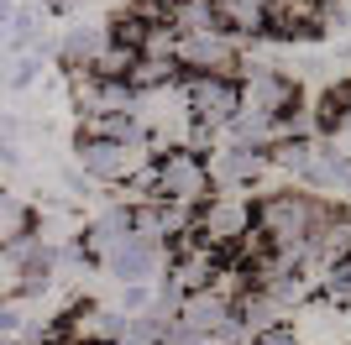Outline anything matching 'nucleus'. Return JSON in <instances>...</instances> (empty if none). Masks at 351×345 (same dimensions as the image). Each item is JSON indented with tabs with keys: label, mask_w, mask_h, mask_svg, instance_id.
Masks as SVG:
<instances>
[{
	"label": "nucleus",
	"mask_w": 351,
	"mask_h": 345,
	"mask_svg": "<svg viewBox=\"0 0 351 345\" xmlns=\"http://www.w3.org/2000/svg\"><path fill=\"white\" fill-rule=\"evenodd\" d=\"M315 298L330 303V309H351V257L315 272Z\"/></svg>",
	"instance_id": "nucleus-16"
},
{
	"label": "nucleus",
	"mask_w": 351,
	"mask_h": 345,
	"mask_svg": "<svg viewBox=\"0 0 351 345\" xmlns=\"http://www.w3.org/2000/svg\"><path fill=\"white\" fill-rule=\"evenodd\" d=\"M0 79L11 89H32L37 79H43V53H16L11 63H0Z\"/></svg>",
	"instance_id": "nucleus-17"
},
{
	"label": "nucleus",
	"mask_w": 351,
	"mask_h": 345,
	"mask_svg": "<svg viewBox=\"0 0 351 345\" xmlns=\"http://www.w3.org/2000/svg\"><path fill=\"white\" fill-rule=\"evenodd\" d=\"M220 21H226V37H267V5L273 0H215Z\"/></svg>",
	"instance_id": "nucleus-15"
},
{
	"label": "nucleus",
	"mask_w": 351,
	"mask_h": 345,
	"mask_svg": "<svg viewBox=\"0 0 351 345\" xmlns=\"http://www.w3.org/2000/svg\"><path fill=\"white\" fill-rule=\"evenodd\" d=\"M267 168H273V157H267V152H252V146H226V152L210 157V178H215V188H226V194L252 188Z\"/></svg>",
	"instance_id": "nucleus-9"
},
{
	"label": "nucleus",
	"mask_w": 351,
	"mask_h": 345,
	"mask_svg": "<svg viewBox=\"0 0 351 345\" xmlns=\"http://www.w3.org/2000/svg\"><path fill=\"white\" fill-rule=\"evenodd\" d=\"M194 235H199L210 251L247 246L252 241V199H241V194H215L210 204L194 209Z\"/></svg>",
	"instance_id": "nucleus-4"
},
{
	"label": "nucleus",
	"mask_w": 351,
	"mask_h": 345,
	"mask_svg": "<svg viewBox=\"0 0 351 345\" xmlns=\"http://www.w3.org/2000/svg\"><path fill=\"white\" fill-rule=\"evenodd\" d=\"M0 345H21V340H0Z\"/></svg>",
	"instance_id": "nucleus-21"
},
{
	"label": "nucleus",
	"mask_w": 351,
	"mask_h": 345,
	"mask_svg": "<svg viewBox=\"0 0 351 345\" xmlns=\"http://www.w3.org/2000/svg\"><path fill=\"white\" fill-rule=\"evenodd\" d=\"M178 89H184V105H189L194 126L205 131H226L236 120V110H241V84L236 79H215V73H184L178 79Z\"/></svg>",
	"instance_id": "nucleus-3"
},
{
	"label": "nucleus",
	"mask_w": 351,
	"mask_h": 345,
	"mask_svg": "<svg viewBox=\"0 0 351 345\" xmlns=\"http://www.w3.org/2000/svg\"><path fill=\"white\" fill-rule=\"evenodd\" d=\"M47 5H53V11H69V5H79V0H47Z\"/></svg>",
	"instance_id": "nucleus-20"
},
{
	"label": "nucleus",
	"mask_w": 351,
	"mask_h": 345,
	"mask_svg": "<svg viewBox=\"0 0 351 345\" xmlns=\"http://www.w3.org/2000/svg\"><path fill=\"white\" fill-rule=\"evenodd\" d=\"M336 215V204L315 199V194H293V188H278V194H263L252 204V230L267 251H309V235Z\"/></svg>",
	"instance_id": "nucleus-1"
},
{
	"label": "nucleus",
	"mask_w": 351,
	"mask_h": 345,
	"mask_svg": "<svg viewBox=\"0 0 351 345\" xmlns=\"http://www.w3.org/2000/svg\"><path fill=\"white\" fill-rule=\"evenodd\" d=\"M178 73H215V79H236L241 84V47L226 31H205V37H178L173 47Z\"/></svg>",
	"instance_id": "nucleus-5"
},
{
	"label": "nucleus",
	"mask_w": 351,
	"mask_h": 345,
	"mask_svg": "<svg viewBox=\"0 0 351 345\" xmlns=\"http://www.w3.org/2000/svg\"><path fill=\"white\" fill-rule=\"evenodd\" d=\"M126 235H132V204H105L100 215L84 225V251L100 261V257H110Z\"/></svg>",
	"instance_id": "nucleus-12"
},
{
	"label": "nucleus",
	"mask_w": 351,
	"mask_h": 345,
	"mask_svg": "<svg viewBox=\"0 0 351 345\" xmlns=\"http://www.w3.org/2000/svg\"><path fill=\"white\" fill-rule=\"evenodd\" d=\"M63 188H69V194H79V199H84L89 188H95V178H89L84 168H69V172H63Z\"/></svg>",
	"instance_id": "nucleus-19"
},
{
	"label": "nucleus",
	"mask_w": 351,
	"mask_h": 345,
	"mask_svg": "<svg viewBox=\"0 0 351 345\" xmlns=\"http://www.w3.org/2000/svg\"><path fill=\"white\" fill-rule=\"evenodd\" d=\"M178 324L194 330V335H205V340H215V335L231 324V293H220V288L184 293V303H178Z\"/></svg>",
	"instance_id": "nucleus-10"
},
{
	"label": "nucleus",
	"mask_w": 351,
	"mask_h": 345,
	"mask_svg": "<svg viewBox=\"0 0 351 345\" xmlns=\"http://www.w3.org/2000/svg\"><path fill=\"white\" fill-rule=\"evenodd\" d=\"M231 314H236V324H241V335H247V340L267 335L273 324H289V319H283V309L267 298L263 288H247V293H236V298H231Z\"/></svg>",
	"instance_id": "nucleus-13"
},
{
	"label": "nucleus",
	"mask_w": 351,
	"mask_h": 345,
	"mask_svg": "<svg viewBox=\"0 0 351 345\" xmlns=\"http://www.w3.org/2000/svg\"><path fill=\"white\" fill-rule=\"evenodd\" d=\"M241 105L283 120L293 105H304V100H299V79H293V73H283V68H247V79H241Z\"/></svg>",
	"instance_id": "nucleus-8"
},
{
	"label": "nucleus",
	"mask_w": 351,
	"mask_h": 345,
	"mask_svg": "<svg viewBox=\"0 0 351 345\" xmlns=\"http://www.w3.org/2000/svg\"><path fill=\"white\" fill-rule=\"evenodd\" d=\"M152 162V146H116V142H79V168L95 183H132Z\"/></svg>",
	"instance_id": "nucleus-7"
},
{
	"label": "nucleus",
	"mask_w": 351,
	"mask_h": 345,
	"mask_svg": "<svg viewBox=\"0 0 351 345\" xmlns=\"http://www.w3.org/2000/svg\"><path fill=\"white\" fill-rule=\"evenodd\" d=\"M267 157H273V168L293 172L309 188H346L351 183V157L336 152L330 142H278V146H267Z\"/></svg>",
	"instance_id": "nucleus-2"
},
{
	"label": "nucleus",
	"mask_w": 351,
	"mask_h": 345,
	"mask_svg": "<svg viewBox=\"0 0 351 345\" xmlns=\"http://www.w3.org/2000/svg\"><path fill=\"white\" fill-rule=\"evenodd\" d=\"M178 37H205V31H226L215 0H168V16H162Z\"/></svg>",
	"instance_id": "nucleus-14"
},
{
	"label": "nucleus",
	"mask_w": 351,
	"mask_h": 345,
	"mask_svg": "<svg viewBox=\"0 0 351 345\" xmlns=\"http://www.w3.org/2000/svg\"><path fill=\"white\" fill-rule=\"evenodd\" d=\"M152 298H158V293H152V283H126L116 293V309L126 319H136V314H147V309H152Z\"/></svg>",
	"instance_id": "nucleus-18"
},
{
	"label": "nucleus",
	"mask_w": 351,
	"mask_h": 345,
	"mask_svg": "<svg viewBox=\"0 0 351 345\" xmlns=\"http://www.w3.org/2000/svg\"><path fill=\"white\" fill-rule=\"evenodd\" d=\"M100 267H105V277H110L116 288H126V283H158L162 267H168V246L142 241V235H126L110 257H100Z\"/></svg>",
	"instance_id": "nucleus-6"
},
{
	"label": "nucleus",
	"mask_w": 351,
	"mask_h": 345,
	"mask_svg": "<svg viewBox=\"0 0 351 345\" xmlns=\"http://www.w3.org/2000/svg\"><path fill=\"white\" fill-rule=\"evenodd\" d=\"M105 47H110V21H73V27H63L58 58L69 73H89Z\"/></svg>",
	"instance_id": "nucleus-11"
}]
</instances>
